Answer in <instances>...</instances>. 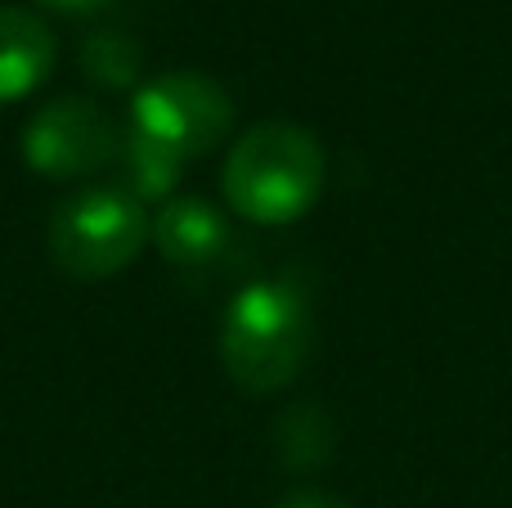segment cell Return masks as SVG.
<instances>
[{
    "label": "cell",
    "mask_w": 512,
    "mask_h": 508,
    "mask_svg": "<svg viewBox=\"0 0 512 508\" xmlns=\"http://www.w3.org/2000/svg\"><path fill=\"white\" fill-rule=\"evenodd\" d=\"M149 239L176 270H207L230 248V225L216 203L185 194L158 207V216L149 221Z\"/></svg>",
    "instance_id": "8992f818"
},
{
    "label": "cell",
    "mask_w": 512,
    "mask_h": 508,
    "mask_svg": "<svg viewBox=\"0 0 512 508\" xmlns=\"http://www.w3.org/2000/svg\"><path fill=\"white\" fill-rule=\"evenodd\" d=\"M117 144H122V131L95 99L63 95L32 113L23 131V158L36 176L81 180L104 171L117 158Z\"/></svg>",
    "instance_id": "5b68a950"
},
{
    "label": "cell",
    "mask_w": 512,
    "mask_h": 508,
    "mask_svg": "<svg viewBox=\"0 0 512 508\" xmlns=\"http://www.w3.org/2000/svg\"><path fill=\"white\" fill-rule=\"evenodd\" d=\"M328 176L324 144L301 122H261L225 153V203L252 225H292L319 203Z\"/></svg>",
    "instance_id": "6da1fadb"
},
{
    "label": "cell",
    "mask_w": 512,
    "mask_h": 508,
    "mask_svg": "<svg viewBox=\"0 0 512 508\" xmlns=\"http://www.w3.org/2000/svg\"><path fill=\"white\" fill-rule=\"evenodd\" d=\"M81 68H86V77L95 86H108V90L135 86V77H140V45L122 32H95L81 45Z\"/></svg>",
    "instance_id": "9c48e42d"
},
{
    "label": "cell",
    "mask_w": 512,
    "mask_h": 508,
    "mask_svg": "<svg viewBox=\"0 0 512 508\" xmlns=\"http://www.w3.org/2000/svg\"><path fill=\"white\" fill-rule=\"evenodd\" d=\"M122 162V176H126V194H135L144 203V198H171V189H176L180 180V167L185 162L176 158V153H167L162 144L144 140L140 131H122V144H117V158Z\"/></svg>",
    "instance_id": "ba28073f"
},
{
    "label": "cell",
    "mask_w": 512,
    "mask_h": 508,
    "mask_svg": "<svg viewBox=\"0 0 512 508\" xmlns=\"http://www.w3.org/2000/svg\"><path fill=\"white\" fill-rule=\"evenodd\" d=\"M45 9H59V14H95V9L113 5V0H41Z\"/></svg>",
    "instance_id": "8fae6325"
},
{
    "label": "cell",
    "mask_w": 512,
    "mask_h": 508,
    "mask_svg": "<svg viewBox=\"0 0 512 508\" xmlns=\"http://www.w3.org/2000/svg\"><path fill=\"white\" fill-rule=\"evenodd\" d=\"M131 126L144 140L162 144L180 162L203 158L230 135L234 126V99L207 72H162V77L135 86L131 99Z\"/></svg>",
    "instance_id": "277c9868"
},
{
    "label": "cell",
    "mask_w": 512,
    "mask_h": 508,
    "mask_svg": "<svg viewBox=\"0 0 512 508\" xmlns=\"http://www.w3.org/2000/svg\"><path fill=\"white\" fill-rule=\"evenodd\" d=\"M59 41L50 23L23 5H0V104L27 99L54 72Z\"/></svg>",
    "instance_id": "52a82bcc"
},
{
    "label": "cell",
    "mask_w": 512,
    "mask_h": 508,
    "mask_svg": "<svg viewBox=\"0 0 512 508\" xmlns=\"http://www.w3.org/2000/svg\"><path fill=\"white\" fill-rule=\"evenodd\" d=\"M274 508H351V504L337 500V495H328V491H292V495H283Z\"/></svg>",
    "instance_id": "30bf717a"
},
{
    "label": "cell",
    "mask_w": 512,
    "mask_h": 508,
    "mask_svg": "<svg viewBox=\"0 0 512 508\" xmlns=\"http://www.w3.org/2000/svg\"><path fill=\"white\" fill-rule=\"evenodd\" d=\"M50 261L68 279H108L126 270L149 243V216L122 185H86L50 216Z\"/></svg>",
    "instance_id": "3957f363"
},
{
    "label": "cell",
    "mask_w": 512,
    "mask_h": 508,
    "mask_svg": "<svg viewBox=\"0 0 512 508\" xmlns=\"http://www.w3.org/2000/svg\"><path fill=\"white\" fill-rule=\"evenodd\" d=\"M315 351V315L297 284L252 279L230 297L221 320V365L243 392H283Z\"/></svg>",
    "instance_id": "7a4b0ae2"
}]
</instances>
